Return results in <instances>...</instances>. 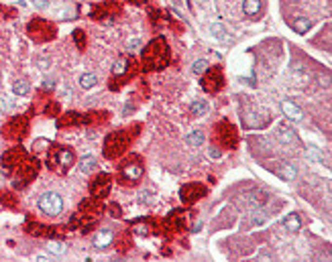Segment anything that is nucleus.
<instances>
[{"label":"nucleus","instance_id":"obj_14","mask_svg":"<svg viewBox=\"0 0 332 262\" xmlns=\"http://www.w3.org/2000/svg\"><path fill=\"white\" fill-rule=\"evenodd\" d=\"M202 77V89L208 94H218L220 89L224 87V71L220 65H214V67H208Z\"/></svg>","mask_w":332,"mask_h":262},{"label":"nucleus","instance_id":"obj_7","mask_svg":"<svg viewBox=\"0 0 332 262\" xmlns=\"http://www.w3.org/2000/svg\"><path fill=\"white\" fill-rule=\"evenodd\" d=\"M137 71H139V65H137V61L133 59L131 55H122L120 59L114 63V67H112V77H110L108 87L112 89V92H117V89H120L124 84L131 82V79L137 75Z\"/></svg>","mask_w":332,"mask_h":262},{"label":"nucleus","instance_id":"obj_37","mask_svg":"<svg viewBox=\"0 0 332 262\" xmlns=\"http://www.w3.org/2000/svg\"><path fill=\"white\" fill-rule=\"evenodd\" d=\"M74 43H76V47H78L79 51L86 49L88 39H86V31H84V29H76V31H74Z\"/></svg>","mask_w":332,"mask_h":262},{"label":"nucleus","instance_id":"obj_4","mask_svg":"<svg viewBox=\"0 0 332 262\" xmlns=\"http://www.w3.org/2000/svg\"><path fill=\"white\" fill-rule=\"evenodd\" d=\"M143 175H145V165H143V158L139 155H129L127 158H122L118 163L117 179H118L120 185H124V187L139 185Z\"/></svg>","mask_w":332,"mask_h":262},{"label":"nucleus","instance_id":"obj_8","mask_svg":"<svg viewBox=\"0 0 332 262\" xmlns=\"http://www.w3.org/2000/svg\"><path fill=\"white\" fill-rule=\"evenodd\" d=\"M27 35L31 37V41H35V43H47V41H53L57 37V27L47 18L35 17L33 20H29Z\"/></svg>","mask_w":332,"mask_h":262},{"label":"nucleus","instance_id":"obj_19","mask_svg":"<svg viewBox=\"0 0 332 262\" xmlns=\"http://www.w3.org/2000/svg\"><path fill=\"white\" fill-rule=\"evenodd\" d=\"M275 139L283 149H288V151H295L297 146H300V139H297L295 130L292 126H288V124H279L275 130Z\"/></svg>","mask_w":332,"mask_h":262},{"label":"nucleus","instance_id":"obj_40","mask_svg":"<svg viewBox=\"0 0 332 262\" xmlns=\"http://www.w3.org/2000/svg\"><path fill=\"white\" fill-rule=\"evenodd\" d=\"M114 238H117V246H118L120 252H127L129 246H131V234L127 232V234H122V236H114Z\"/></svg>","mask_w":332,"mask_h":262},{"label":"nucleus","instance_id":"obj_24","mask_svg":"<svg viewBox=\"0 0 332 262\" xmlns=\"http://www.w3.org/2000/svg\"><path fill=\"white\" fill-rule=\"evenodd\" d=\"M281 110H283V114H285V116H288L290 120L300 122V120L304 118V114H302L300 106H295L293 102H290V100H281Z\"/></svg>","mask_w":332,"mask_h":262},{"label":"nucleus","instance_id":"obj_11","mask_svg":"<svg viewBox=\"0 0 332 262\" xmlns=\"http://www.w3.org/2000/svg\"><path fill=\"white\" fill-rule=\"evenodd\" d=\"M163 226L169 230V236L171 234H181V232H188L190 226H192V211L190 210H174L171 211Z\"/></svg>","mask_w":332,"mask_h":262},{"label":"nucleus","instance_id":"obj_12","mask_svg":"<svg viewBox=\"0 0 332 262\" xmlns=\"http://www.w3.org/2000/svg\"><path fill=\"white\" fill-rule=\"evenodd\" d=\"M37 206H39L41 213H45L47 218H57V215H61V211H63V197L55 191H45L39 197Z\"/></svg>","mask_w":332,"mask_h":262},{"label":"nucleus","instance_id":"obj_38","mask_svg":"<svg viewBox=\"0 0 332 262\" xmlns=\"http://www.w3.org/2000/svg\"><path fill=\"white\" fill-rule=\"evenodd\" d=\"M94 167H96V157H92V155H88L79 161V171H82V173H90Z\"/></svg>","mask_w":332,"mask_h":262},{"label":"nucleus","instance_id":"obj_18","mask_svg":"<svg viewBox=\"0 0 332 262\" xmlns=\"http://www.w3.org/2000/svg\"><path fill=\"white\" fill-rule=\"evenodd\" d=\"M206 195H208V187L202 185V183H186L179 189V197L186 206H194V203L200 201Z\"/></svg>","mask_w":332,"mask_h":262},{"label":"nucleus","instance_id":"obj_44","mask_svg":"<svg viewBox=\"0 0 332 262\" xmlns=\"http://www.w3.org/2000/svg\"><path fill=\"white\" fill-rule=\"evenodd\" d=\"M208 155H210V158H220V155H222V151H220V146H210L208 149Z\"/></svg>","mask_w":332,"mask_h":262},{"label":"nucleus","instance_id":"obj_28","mask_svg":"<svg viewBox=\"0 0 332 262\" xmlns=\"http://www.w3.org/2000/svg\"><path fill=\"white\" fill-rule=\"evenodd\" d=\"M292 29H293L295 33H300V35H306V33L312 29V18H308V17H297V18L292 22Z\"/></svg>","mask_w":332,"mask_h":262},{"label":"nucleus","instance_id":"obj_6","mask_svg":"<svg viewBox=\"0 0 332 262\" xmlns=\"http://www.w3.org/2000/svg\"><path fill=\"white\" fill-rule=\"evenodd\" d=\"M41 171V163L37 157L27 155L22 161L15 167V171L10 173V179H13V189H25L31 185V181H35V177Z\"/></svg>","mask_w":332,"mask_h":262},{"label":"nucleus","instance_id":"obj_3","mask_svg":"<svg viewBox=\"0 0 332 262\" xmlns=\"http://www.w3.org/2000/svg\"><path fill=\"white\" fill-rule=\"evenodd\" d=\"M139 130H141V124H135V126H131V128H120V130L110 132L104 139V146H102V153H104V157L110 158V161H117V158H120L124 153L129 151V146L137 139Z\"/></svg>","mask_w":332,"mask_h":262},{"label":"nucleus","instance_id":"obj_35","mask_svg":"<svg viewBox=\"0 0 332 262\" xmlns=\"http://www.w3.org/2000/svg\"><path fill=\"white\" fill-rule=\"evenodd\" d=\"M78 84H79V87H82V89H92L98 84V77L94 73H84L82 77H79Z\"/></svg>","mask_w":332,"mask_h":262},{"label":"nucleus","instance_id":"obj_50","mask_svg":"<svg viewBox=\"0 0 332 262\" xmlns=\"http://www.w3.org/2000/svg\"><path fill=\"white\" fill-rule=\"evenodd\" d=\"M37 260H39V262H47L49 258H47V256H37Z\"/></svg>","mask_w":332,"mask_h":262},{"label":"nucleus","instance_id":"obj_13","mask_svg":"<svg viewBox=\"0 0 332 262\" xmlns=\"http://www.w3.org/2000/svg\"><path fill=\"white\" fill-rule=\"evenodd\" d=\"M25 230L31 236L51 240V238H63L67 232H70V226H43V224H37V222H27Z\"/></svg>","mask_w":332,"mask_h":262},{"label":"nucleus","instance_id":"obj_51","mask_svg":"<svg viewBox=\"0 0 332 262\" xmlns=\"http://www.w3.org/2000/svg\"><path fill=\"white\" fill-rule=\"evenodd\" d=\"M198 2H202V4H208V2H210V0H198Z\"/></svg>","mask_w":332,"mask_h":262},{"label":"nucleus","instance_id":"obj_2","mask_svg":"<svg viewBox=\"0 0 332 262\" xmlns=\"http://www.w3.org/2000/svg\"><path fill=\"white\" fill-rule=\"evenodd\" d=\"M141 61H143V70L145 71H161L169 65L171 61V51H169V43L165 37H155L153 41H149L141 51Z\"/></svg>","mask_w":332,"mask_h":262},{"label":"nucleus","instance_id":"obj_10","mask_svg":"<svg viewBox=\"0 0 332 262\" xmlns=\"http://www.w3.org/2000/svg\"><path fill=\"white\" fill-rule=\"evenodd\" d=\"M212 139L218 142V146L220 149H228V151H233V149H236V144H238V130H236V126L233 122H228V120H220L218 124L214 126V134H212Z\"/></svg>","mask_w":332,"mask_h":262},{"label":"nucleus","instance_id":"obj_36","mask_svg":"<svg viewBox=\"0 0 332 262\" xmlns=\"http://www.w3.org/2000/svg\"><path fill=\"white\" fill-rule=\"evenodd\" d=\"M13 92L17 96H27L31 92V84L27 82V79H17V82L13 84Z\"/></svg>","mask_w":332,"mask_h":262},{"label":"nucleus","instance_id":"obj_42","mask_svg":"<svg viewBox=\"0 0 332 262\" xmlns=\"http://www.w3.org/2000/svg\"><path fill=\"white\" fill-rule=\"evenodd\" d=\"M265 220H267L265 210H263V208H255V211H253V220H251V224H253V226H261V224H265Z\"/></svg>","mask_w":332,"mask_h":262},{"label":"nucleus","instance_id":"obj_22","mask_svg":"<svg viewBox=\"0 0 332 262\" xmlns=\"http://www.w3.org/2000/svg\"><path fill=\"white\" fill-rule=\"evenodd\" d=\"M112 242H114V232L110 227H104V230H100L94 236V248H98V250H104V248L112 246Z\"/></svg>","mask_w":332,"mask_h":262},{"label":"nucleus","instance_id":"obj_23","mask_svg":"<svg viewBox=\"0 0 332 262\" xmlns=\"http://www.w3.org/2000/svg\"><path fill=\"white\" fill-rule=\"evenodd\" d=\"M269 201V193H265V191H261V189H253L247 195V203L251 208H263L265 203Z\"/></svg>","mask_w":332,"mask_h":262},{"label":"nucleus","instance_id":"obj_5","mask_svg":"<svg viewBox=\"0 0 332 262\" xmlns=\"http://www.w3.org/2000/svg\"><path fill=\"white\" fill-rule=\"evenodd\" d=\"M76 165V153L65 144H49L47 169L55 175H65Z\"/></svg>","mask_w":332,"mask_h":262},{"label":"nucleus","instance_id":"obj_48","mask_svg":"<svg viewBox=\"0 0 332 262\" xmlns=\"http://www.w3.org/2000/svg\"><path fill=\"white\" fill-rule=\"evenodd\" d=\"M137 45H139V41H137V39H131V41L127 43V47L131 49V47H137Z\"/></svg>","mask_w":332,"mask_h":262},{"label":"nucleus","instance_id":"obj_1","mask_svg":"<svg viewBox=\"0 0 332 262\" xmlns=\"http://www.w3.org/2000/svg\"><path fill=\"white\" fill-rule=\"evenodd\" d=\"M104 203H102V199H96V197H88L84 199L82 203H79L78 211L72 215L70 220V227H74V230H79L82 234H90L96 227L100 215L104 213Z\"/></svg>","mask_w":332,"mask_h":262},{"label":"nucleus","instance_id":"obj_26","mask_svg":"<svg viewBox=\"0 0 332 262\" xmlns=\"http://www.w3.org/2000/svg\"><path fill=\"white\" fill-rule=\"evenodd\" d=\"M0 206L6 210H19V197L13 191H0Z\"/></svg>","mask_w":332,"mask_h":262},{"label":"nucleus","instance_id":"obj_20","mask_svg":"<svg viewBox=\"0 0 332 262\" xmlns=\"http://www.w3.org/2000/svg\"><path fill=\"white\" fill-rule=\"evenodd\" d=\"M84 124H86V114H79V112H67L63 116H57V128L84 126Z\"/></svg>","mask_w":332,"mask_h":262},{"label":"nucleus","instance_id":"obj_9","mask_svg":"<svg viewBox=\"0 0 332 262\" xmlns=\"http://www.w3.org/2000/svg\"><path fill=\"white\" fill-rule=\"evenodd\" d=\"M29 128H31V122H29V116L25 114H19V116H13L4 126H2V139L4 140H10V142H20L25 136L29 134Z\"/></svg>","mask_w":332,"mask_h":262},{"label":"nucleus","instance_id":"obj_15","mask_svg":"<svg viewBox=\"0 0 332 262\" xmlns=\"http://www.w3.org/2000/svg\"><path fill=\"white\" fill-rule=\"evenodd\" d=\"M27 155H29L27 149H22L20 144H17V146H13V149L4 151V153H2V158H0V169H2V173L10 177V173L15 171V167H17Z\"/></svg>","mask_w":332,"mask_h":262},{"label":"nucleus","instance_id":"obj_32","mask_svg":"<svg viewBox=\"0 0 332 262\" xmlns=\"http://www.w3.org/2000/svg\"><path fill=\"white\" fill-rule=\"evenodd\" d=\"M47 250L55 256H63L67 252V246L63 242H59V238H51L49 244H47Z\"/></svg>","mask_w":332,"mask_h":262},{"label":"nucleus","instance_id":"obj_25","mask_svg":"<svg viewBox=\"0 0 332 262\" xmlns=\"http://www.w3.org/2000/svg\"><path fill=\"white\" fill-rule=\"evenodd\" d=\"M277 167H275V173L283 179V181H293L295 179V175H297V171H295V167L292 165V163H285V161H279V163H275Z\"/></svg>","mask_w":332,"mask_h":262},{"label":"nucleus","instance_id":"obj_47","mask_svg":"<svg viewBox=\"0 0 332 262\" xmlns=\"http://www.w3.org/2000/svg\"><path fill=\"white\" fill-rule=\"evenodd\" d=\"M55 87V79H45L43 82V89L45 92H49V89H53Z\"/></svg>","mask_w":332,"mask_h":262},{"label":"nucleus","instance_id":"obj_43","mask_svg":"<svg viewBox=\"0 0 332 262\" xmlns=\"http://www.w3.org/2000/svg\"><path fill=\"white\" fill-rule=\"evenodd\" d=\"M210 33H212V35L216 37V39H218V41H226V29L222 27V25H218V22H214V25H210Z\"/></svg>","mask_w":332,"mask_h":262},{"label":"nucleus","instance_id":"obj_16","mask_svg":"<svg viewBox=\"0 0 332 262\" xmlns=\"http://www.w3.org/2000/svg\"><path fill=\"white\" fill-rule=\"evenodd\" d=\"M120 13H122V4H120V0H106V2H100V4L92 6V13H90V18H94V20L117 18Z\"/></svg>","mask_w":332,"mask_h":262},{"label":"nucleus","instance_id":"obj_33","mask_svg":"<svg viewBox=\"0 0 332 262\" xmlns=\"http://www.w3.org/2000/svg\"><path fill=\"white\" fill-rule=\"evenodd\" d=\"M186 142L194 149H198V146L204 144V132L202 130H192L190 134H186Z\"/></svg>","mask_w":332,"mask_h":262},{"label":"nucleus","instance_id":"obj_29","mask_svg":"<svg viewBox=\"0 0 332 262\" xmlns=\"http://www.w3.org/2000/svg\"><path fill=\"white\" fill-rule=\"evenodd\" d=\"M106 120H108V112H90V114H86V126L104 124Z\"/></svg>","mask_w":332,"mask_h":262},{"label":"nucleus","instance_id":"obj_49","mask_svg":"<svg viewBox=\"0 0 332 262\" xmlns=\"http://www.w3.org/2000/svg\"><path fill=\"white\" fill-rule=\"evenodd\" d=\"M129 2H133V4H145L147 0H129Z\"/></svg>","mask_w":332,"mask_h":262},{"label":"nucleus","instance_id":"obj_39","mask_svg":"<svg viewBox=\"0 0 332 262\" xmlns=\"http://www.w3.org/2000/svg\"><path fill=\"white\" fill-rule=\"evenodd\" d=\"M43 114L45 116H59V104H57L55 100H49L43 108Z\"/></svg>","mask_w":332,"mask_h":262},{"label":"nucleus","instance_id":"obj_41","mask_svg":"<svg viewBox=\"0 0 332 262\" xmlns=\"http://www.w3.org/2000/svg\"><path fill=\"white\" fill-rule=\"evenodd\" d=\"M208 67L210 65H208V61H206V59H198V61H194V65H192V73L194 75H204Z\"/></svg>","mask_w":332,"mask_h":262},{"label":"nucleus","instance_id":"obj_17","mask_svg":"<svg viewBox=\"0 0 332 262\" xmlns=\"http://www.w3.org/2000/svg\"><path fill=\"white\" fill-rule=\"evenodd\" d=\"M110 189H112V175L110 173H98L92 181H90V195L96 197V199L108 197Z\"/></svg>","mask_w":332,"mask_h":262},{"label":"nucleus","instance_id":"obj_34","mask_svg":"<svg viewBox=\"0 0 332 262\" xmlns=\"http://www.w3.org/2000/svg\"><path fill=\"white\" fill-rule=\"evenodd\" d=\"M306 157H308V161L318 163V165H324V163H326V161H324V155L320 153L316 146H308V149H306Z\"/></svg>","mask_w":332,"mask_h":262},{"label":"nucleus","instance_id":"obj_21","mask_svg":"<svg viewBox=\"0 0 332 262\" xmlns=\"http://www.w3.org/2000/svg\"><path fill=\"white\" fill-rule=\"evenodd\" d=\"M243 124L247 128H263L269 124V116L267 114H261V112H249L243 116Z\"/></svg>","mask_w":332,"mask_h":262},{"label":"nucleus","instance_id":"obj_45","mask_svg":"<svg viewBox=\"0 0 332 262\" xmlns=\"http://www.w3.org/2000/svg\"><path fill=\"white\" fill-rule=\"evenodd\" d=\"M33 4H35L37 8H49V4H51V0H31Z\"/></svg>","mask_w":332,"mask_h":262},{"label":"nucleus","instance_id":"obj_31","mask_svg":"<svg viewBox=\"0 0 332 262\" xmlns=\"http://www.w3.org/2000/svg\"><path fill=\"white\" fill-rule=\"evenodd\" d=\"M206 112H208V104H206L204 100H196V102H192V106H190V114H192L194 118L206 116Z\"/></svg>","mask_w":332,"mask_h":262},{"label":"nucleus","instance_id":"obj_30","mask_svg":"<svg viewBox=\"0 0 332 262\" xmlns=\"http://www.w3.org/2000/svg\"><path fill=\"white\" fill-rule=\"evenodd\" d=\"M243 13L247 17H257L261 13V0H243Z\"/></svg>","mask_w":332,"mask_h":262},{"label":"nucleus","instance_id":"obj_46","mask_svg":"<svg viewBox=\"0 0 332 262\" xmlns=\"http://www.w3.org/2000/svg\"><path fill=\"white\" fill-rule=\"evenodd\" d=\"M108 211H110L112 218H120V208L114 206V203H110V206H108Z\"/></svg>","mask_w":332,"mask_h":262},{"label":"nucleus","instance_id":"obj_27","mask_svg":"<svg viewBox=\"0 0 332 262\" xmlns=\"http://www.w3.org/2000/svg\"><path fill=\"white\" fill-rule=\"evenodd\" d=\"M283 227L288 232H292V234H295V232H300L302 230V218L297 213H290L288 218L283 220Z\"/></svg>","mask_w":332,"mask_h":262}]
</instances>
